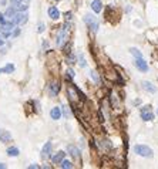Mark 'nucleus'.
Listing matches in <instances>:
<instances>
[{
	"label": "nucleus",
	"instance_id": "0eeeda50",
	"mask_svg": "<svg viewBox=\"0 0 158 169\" xmlns=\"http://www.w3.org/2000/svg\"><path fill=\"white\" fill-rule=\"evenodd\" d=\"M58 91H60V84H58V81L50 82V85H49V94H50V97H56V95L58 94Z\"/></svg>",
	"mask_w": 158,
	"mask_h": 169
},
{
	"label": "nucleus",
	"instance_id": "7c9ffc66",
	"mask_svg": "<svg viewBox=\"0 0 158 169\" xmlns=\"http://www.w3.org/2000/svg\"><path fill=\"white\" fill-rule=\"evenodd\" d=\"M4 44V40H3V37H2V36H0V47H2V46H3Z\"/></svg>",
	"mask_w": 158,
	"mask_h": 169
},
{
	"label": "nucleus",
	"instance_id": "dca6fc26",
	"mask_svg": "<svg viewBox=\"0 0 158 169\" xmlns=\"http://www.w3.org/2000/svg\"><path fill=\"white\" fill-rule=\"evenodd\" d=\"M64 155H66V153H64L63 151H58L57 153H54V155H53V158H51V161H53L54 163H60L61 161H63V159H64Z\"/></svg>",
	"mask_w": 158,
	"mask_h": 169
},
{
	"label": "nucleus",
	"instance_id": "4468645a",
	"mask_svg": "<svg viewBox=\"0 0 158 169\" xmlns=\"http://www.w3.org/2000/svg\"><path fill=\"white\" fill-rule=\"evenodd\" d=\"M142 88H144L145 91L151 92V94H154V92H157V87H154V85H152L150 81H142Z\"/></svg>",
	"mask_w": 158,
	"mask_h": 169
},
{
	"label": "nucleus",
	"instance_id": "aec40b11",
	"mask_svg": "<svg viewBox=\"0 0 158 169\" xmlns=\"http://www.w3.org/2000/svg\"><path fill=\"white\" fill-rule=\"evenodd\" d=\"M61 168H63V169H71V168H73V163H71L70 162V161H66V159H63V161H61Z\"/></svg>",
	"mask_w": 158,
	"mask_h": 169
},
{
	"label": "nucleus",
	"instance_id": "2f4dec72",
	"mask_svg": "<svg viewBox=\"0 0 158 169\" xmlns=\"http://www.w3.org/2000/svg\"><path fill=\"white\" fill-rule=\"evenodd\" d=\"M66 19H67V20H70V19H71V13H66Z\"/></svg>",
	"mask_w": 158,
	"mask_h": 169
},
{
	"label": "nucleus",
	"instance_id": "9b49d317",
	"mask_svg": "<svg viewBox=\"0 0 158 169\" xmlns=\"http://www.w3.org/2000/svg\"><path fill=\"white\" fill-rule=\"evenodd\" d=\"M50 155H51V142H46V145L43 146V151H41V156L49 158Z\"/></svg>",
	"mask_w": 158,
	"mask_h": 169
},
{
	"label": "nucleus",
	"instance_id": "c85d7f7f",
	"mask_svg": "<svg viewBox=\"0 0 158 169\" xmlns=\"http://www.w3.org/2000/svg\"><path fill=\"white\" fill-rule=\"evenodd\" d=\"M19 34H20V29H14V31L12 33V36H13V37H17Z\"/></svg>",
	"mask_w": 158,
	"mask_h": 169
},
{
	"label": "nucleus",
	"instance_id": "9d476101",
	"mask_svg": "<svg viewBox=\"0 0 158 169\" xmlns=\"http://www.w3.org/2000/svg\"><path fill=\"white\" fill-rule=\"evenodd\" d=\"M67 152L70 153L73 158H80V149L77 148V146L74 145H68L67 146Z\"/></svg>",
	"mask_w": 158,
	"mask_h": 169
},
{
	"label": "nucleus",
	"instance_id": "1a4fd4ad",
	"mask_svg": "<svg viewBox=\"0 0 158 169\" xmlns=\"http://www.w3.org/2000/svg\"><path fill=\"white\" fill-rule=\"evenodd\" d=\"M49 17H50V19H53V20H57V19H60V11H58L57 7H54V6L49 7Z\"/></svg>",
	"mask_w": 158,
	"mask_h": 169
},
{
	"label": "nucleus",
	"instance_id": "a211bd4d",
	"mask_svg": "<svg viewBox=\"0 0 158 169\" xmlns=\"http://www.w3.org/2000/svg\"><path fill=\"white\" fill-rule=\"evenodd\" d=\"M16 10H17V9H16V7H14V6L9 7V9H7V10H6V13H4V16H6L7 19H10V20H12V19H13L14 16H16V13H17Z\"/></svg>",
	"mask_w": 158,
	"mask_h": 169
},
{
	"label": "nucleus",
	"instance_id": "6ab92c4d",
	"mask_svg": "<svg viewBox=\"0 0 158 169\" xmlns=\"http://www.w3.org/2000/svg\"><path fill=\"white\" fill-rule=\"evenodd\" d=\"M19 153H20V151H19V148H16V146H12V148L7 149V155L9 156L16 158V156H19Z\"/></svg>",
	"mask_w": 158,
	"mask_h": 169
},
{
	"label": "nucleus",
	"instance_id": "b1692460",
	"mask_svg": "<svg viewBox=\"0 0 158 169\" xmlns=\"http://www.w3.org/2000/svg\"><path fill=\"white\" fill-rule=\"evenodd\" d=\"M74 63H76V58H74V56H68L67 57V64H74Z\"/></svg>",
	"mask_w": 158,
	"mask_h": 169
},
{
	"label": "nucleus",
	"instance_id": "cd10ccee",
	"mask_svg": "<svg viewBox=\"0 0 158 169\" xmlns=\"http://www.w3.org/2000/svg\"><path fill=\"white\" fill-rule=\"evenodd\" d=\"M4 17H6V16H4V14H2V13H0V24H2V26H3V24L7 21L6 19H4Z\"/></svg>",
	"mask_w": 158,
	"mask_h": 169
},
{
	"label": "nucleus",
	"instance_id": "4be33fe9",
	"mask_svg": "<svg viewBox=\"0 0 158 169\" xmlns=\"http://www.w3.org/2000/svg\"><path fill=\"white\" fill-rule=\"evenodd\" d=\"M130 51H131V54L134 56L135 58H140V57H142V54H141V53H140V50H137V48H134V47H132Z\"/></svg>",
	"mask_w": 158,
	"mask_h": 169
},
{
	"label": "nucleus",
	"instance_id": "412c9836",
	"mask_svg": "<svg viewBox=\"0 0 158 169\" xmlns=\"http://www.w3.org/2000/svg\"><path fill=\"white\" fill-rule=\"evenodd\" d=\"M66 78H67V81H71L74 78V71L71 70V68H68V70L66 71Z\"/></svg>",
	"mask_w": 158,
	"mask_h": 169
},
{
	"label": "nucleus",
	"instance_id": "473e14b6",
	"mask_svg": "<svg viewBox=\"0 0 158 169\" xmlns=\"http://www.w3.org/2000/svg\"><path fill=\"white\" fill-rule=\"evenodd\" d=\"M0 168L4 169V168H6V165H4V163H0Z\"/></svg>",
	"mask_w": 158,
	"mask_h": 169
},
{
	"label": "nucleus",
	"instance_id": "20e7f679",
	"mask_svg": "<svg viewBox=\"0 0 158 169\" xmlns=\"http://www.w3.org/2000/svg\"><path fill=\"white\" fill-rule=\"evenodd\" d=\"M84 21H86V24L88 26V29H90V30H93L94 33L98 30V21H97V17L91 16V14H86Z\"/></svg>",
	"mask_w": 158,
	"mask_h": 169
},
{
	"label": "nucleus",
	"instance_id": "6e6552de",
	"mask_svg": "<svg viewBox=\"0 0 158 169\" xmlns=\"http://www.w3.org/2000/svg\"><path fill=\"white\" fill-rule=\"evenodd\" d=\"M134 64H135V67H137L140 71H142V73H147V71H148V64L144 61V58H142V57L135 58V63H134Z\"/></svg>",
	"mask_w": 158,
	"mask_h": 169
},
{
	"label": "nucleus",
	"instance_id": "393cba45",
	"mask_svg": "<svg viewBox=\"0 0 158 169\" xmlns=\"http://www.w3.org/2000/svg\"><path fill=\"white\" fill-rule=\"evenodd\" d=\"M23 0H10V3H12V6H14V7H17L19 4L21 3Z\"/></svg>",
	"mask_w": 158,
	"mask_h": 169
},
{
	"label": "nucleus",
	"instance_id": "423d86ee",
	"mask_svg": "<svg viewBox=\"0 0 158 169\" xmlns=\"http://www.w3.org/2000/svg\"><path fill=\"white\" fill-rule=\"evenodd\" d=\"M27 13L26 11H20V13H16V16L13 17V21L16 24H24L27 23Z\"/></svg>",
	"mask_w": 158,
	"mask_h": 169
},
{
	"label": "nucleus",
	"instance_id": "bb28decb",
	"mask_svg": "<svg viewBox=\"0 0 158 169\" xmlns=\"http://www.w3.org/2000/svg\"><path fill=\"white\" fill-rule=\"evenodd\" d=\"M80 65L81 67H86V60H84V57H83V54H80Z\"/></svg>",
	"mask_w": 158,
	"mask_h": 169
},
{
	"label": "nucleus",
	"instance_id": "a878e982",
	"mask_svg": "<svg viewBox=\"0 0 158 169\" xmlns=\"http://www.w3.org/2000/svg\"><path fill=\"white\" fill-rule=\"evenodd\" d=\"M44 29H46V26H44V23H39V29H37V31L39 33H43Z\"/></svg>",
	"mask_w": 158,
	"mask_h": 169
},
{
	"label": "nucleus",
	"instance_id": "c756f323",
	"mask_svg": "<svg viewBox=\"0 0 158 169\" xmlns=\"http://www.w3.org/2000/svg\"><path fill=\"white\" fill-rule=\"evenodd\" d=\"M33 168H39V165H36V163H33V165H29V169H33Z\"/></svg>",
	"mask_w": 158,
	"mask_h": 169
},
{
	"label": "nucleus",
	"instance_id": "7ed1b4c3",
	"mask_svg": "<svg viewBox=\"0 0 158 169\" xmlns=\"http://www.w3.org/2000/svg\"><path fill=\"white\" fill-rule=\"evenodd\" d=\"M134 151L137 155L144 156V158H151L152 156V149L147 145H135Z\"/></svg>",
	"mask_w": 158,
	"mask_h": 169
},
{
	"label": "nucleus",
	"instance_id": "72a5a7b5",
	"mask_svg": "<svg viewBox=\"0 0 158 169\" xmlns=\"http://www.w3.org/2000/svg\"><path fill=\"white\" fill-rule=\"evenodd\" d=\"M57 2H58V0H57Z\"/></svg>",
	"mask_w": 158,
	"mask_h": 169
},
{
	"label": "nucleus",
	"instance_id": "5701e85b",
	"mask_svg": "<svg viewBox=\"0 0 158 169\" xmlns=\"http://www.w3.org/2000/svg\"><path fill=\"white\" fill-rule=\"evenodd\" d=\"M90 75L93 77V80H94L95 82L100 81V80H98V75H97V73H95V71H90Z\"/></svg>",
	"mask_w": 158,
	"mask_h": 169
},
{
	"label": "nucleus",
	"instance_id": "f03ea898",
	"mask_svg": "<svg viewBox=\"0 0 158 169\" xmlns=\"http://www.w3.org/2000/svg\"><path fill=\"white\" fill-rule=\"evenodd\" d=\"M67 37H68L67 24H64V26L60 27V30L57 31V36H56V44H57V47H61V46L67 41Z\"/></svg>",
	"mask_w": 158,
	"mask_h": 169
},
{
	"label": "nucleus",
	"instance_id": "f8f14e48",
	"mask_svg": "<svg viewBox=\"0 0 158 169\" xmlns=\"http://www.w3.org/2000/svg\"><path fill=\"white\" fill-rule=\"evenodd\" d=\"M50 117H51V119H54V121L60 119V117H61V108H58V107H54V108L50 111Z\"/></svg>",
	"mask_w": 158,
	"mask_h": 169
},
{
	"label": "nucleus",
	"instance_id": "f257e3e1",
	"mask_svg": "<svg viewBox=\"0 0 158 169\" xmlns=\"http://www.w3.org/2000/svg\"><path fill=\"white\" fill-rule=\"evenodd\" d=\"M67 94H68V98H70L71 104H74V102L77 101V100H81V101H84V94L78 90L77 87H74L73 84H70L67 87Z\"/></svg>",
	"mask_w": 158,
	"mask_h": 169
},
{
	"label": "nucleus",
	"instance_id": "f3484780",
	"mask_svg": "<svg viewBox=\"0 0 158 169\" xmlns=\"http://www.w3.org/2000/svg\"><path fill=\"white\" fill-rule=\"evenodd\" d=\"M13 71H14L13 64H6L3 68H0V74H12Z\"/></svg>",
	"mask_w": 158,
	"mask_h": 169
},
{
	"label": "nucleus",
	"instance_id": "ddd939ff",
	"mask_svg": "<svg viewBox=\"0 0 158 169\" xmlns=\"http://www.w3.org/2000/svg\"><path fill=\"white\" fill-rule=\"evenodd\" d=\"M91 9H93V11H95V13H100V11L103 10V3H101L100 0H93V2H91Z\"/></svg>",
	"mask_w": 158,
	"mask_h": 169
},
{
	"label": "nucleus",
	"instance_id": "39448f33",
	"mask_svg": "<svg viewBox=\"0 0 158 169\" xmlns=\"http://www.w3.org/2000/svg\"><path fill=\"white\" fill-rule=\"evenodd\" d=\"M141 118L144 121H152L154 119V114L151 112V107L150 105H147V107H144L141 109Z\"/></svg>",
	"mask_w": 158,
	"mask_h": 169
},
{
	"label": "nucleus",
	"instance_id": "2eb2a0df",
	"mask_svg": "<svg viewBox=\"0 0 158 169\" xmlns=\"http://www.w3.org/2000/svg\"><path fill=\"white\" fill-rule=\"evenodd\" d=\"M0 141L2 142H10L12 134L9 131H0Z\"/></svg>",
	"mask_w": 158,
	"mask_h": 169
}]
</instances>
